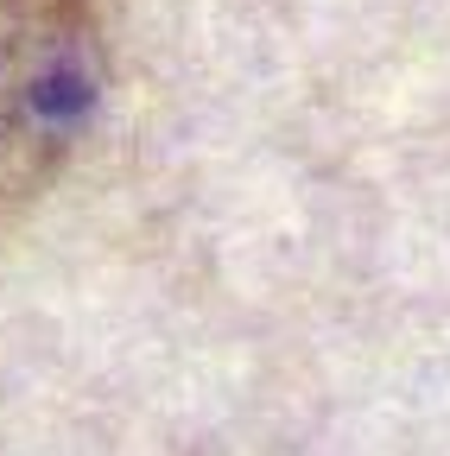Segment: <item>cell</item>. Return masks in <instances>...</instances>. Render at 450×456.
<instances>
[{"instance_id":"cell-1","label":"cell","mask_w":450,"mask_h":456,"mask_svg":"<svg viewBox=\"0 0 450 456\" xmlns=\"http://www.w3.org/2000/svg\"><path fill=\"white\" fill-rule=\"evenodd\" d=\"M108 83V0H0V228L77 152Z\"/></svg>"}]
</instances>
